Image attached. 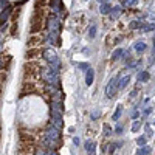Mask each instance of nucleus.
<instances>
[{"label":"nucleus","mask_w":155,"mask_h":155,"mask_svg":"<svg viewBox=\"0 0 155 155\" xmlns=\"http://www.w3.org/2000/svg\"><path fill=\"white\" fill-rule=\"evenodd\" d=\"M41 30H42L41 20H36V19H34V25H33V28H31V33H37V31H41Z\"/></svg>","instance_id":"obj_17"},{"label":"nucleus","mask_w":155,"mask_h":155,"mask_svg":"<svg viewBox=\"0 0 155 155\" xmlns=\"http://www.w3.org/2000/svg\"><path fill=\"white\" fill-rule=\"evenodd\" d=\"M98 116H99V110H93L92 112V118L95 120V118H98Z\"/></svg>","instance_id":"obj_29"},{"label":"nucleus","mask_w":155,"mask_h":155,"mask_svg":"<svg viewBox=\"0 0 155 155\" xmlns=\"http://www.w3.org/2000/svg\"><path fill=\"white\" fill-rule=\"evenodd\" d=\"M141 126H143V123H141L140 120L134 121V124H132V132H138L140 129H141Z\"/></svg>","instance_id":"obj_19"},{"label":"nucleus","mask_w":155,"mask_h":155,"mask_svg":"<svg viewBox=\"0 0 155 155\" xmlns=\"http://www.w3.org/2000/svg\"><path fill=\"white\" fill-rule=\"evenodd\" d=\"M99 2H101V3H102V2H104V0H99Z\"/></svg>","instance_id":"obj_34"},{"label":"nucleus","mask_w":155,"mask_h":155,"mask_svg":"<svg viewBox=\"0 0 155 155\" xmlns=\"http://www.w3.org/2000/svg\"><path fill=\"white\" fill-rule=\"evenodd\" d=\"M104 132H106V135H112V129L107 124H104Z\"/></svg>","instance_id":"obj_27"},{"label":"nucleus","mask_w":155,"mask_h":155,"mask_svg":"<svg viewBox=\"0 0 155 155\" xmlns=\"http://www.w3.org/2000/svg\"><path fill=\"white\" fill-rule=\"evenodd\" d=\"M143 28V31H152L153 30V23H147V25H144V27H141Z\"/></svg>","instance_id":"obj_24"},{"label":"nucleus","mask_w":155,"mask_h":155,"mask_svg":"<svg viewBox=\"0 0 155 155\" xmlns=\"http://www.w3.org/2000/svg\"><path fill=\"white\" fill-rule=\"evenodd\" d=\"M118 84V79L116 78H112V79L109 81V84H107V87H106V96L107 98H115V93H116V85Z\"/></svg>","instance_id":"obj_5"},{"label":"nucleus","mask_w":155,"mask_h":155,"mask_svg":"<svg viewBox=\"0 0 155 155\" xmlns=\"http://www.w3.org/2000/svg\"><path fill=\"white\" fill-rule=\"evenodd\" d=\"M121 130H123V127H121V126H116V129H115V132H116V134H120Z\"/></svg>","instance_id":"obj_30"},{"label":"nucleus","mask_w":155,"mask_h":155,"mask_svg":"<svg viewBox=\"0 0 155 155\" xmlns=\"http://www.w3.org/2000/svg\"><path fill=\"white\" fill-rule=\"evenodd\" d=\"M93 79H95V71L90 68V70H87V74H85V84L87 85H92L93 84Z\"/></svg>","instance_id":"obj_7"},{"label":"nucleus","mask_w":155,"mask_h":155,"mask_svg":"<svg viewBox=\"0 0 155 155\" xmlns=\"http://www.w3.org/2000/svg\"><path fill=\"white\" fill-rule=\"evenodd\" d=\"M78 67H79V68H82V70H90L88 64H78Z\"/></svg>","instance_id":"obj_28"},{"label":"nucleus","mask_w":155,"mask_h":155,"mask_svg":"<svg viewBox=\"0 0 155 155\" xmlns=\"http://www.w3.org/2000/svg\"><path fill=\"white\" fill-rule=\"evenodd\" d=\"M132 116H134V118H137V116H138V112H137V110H134V112H132Z\"/></svg>","instance_id":"obj_31"},{"label":"nucleus","mask_w":155,"mask_h":155,"mask_svg":"<svg viewBox=\"0 0 155 155\" xmlns=\"http://www.w3.org/2000/svg\"><path fill=\"white\" fill-rule=\"evenodd\" d=\"M41 54V50H36V48H31V50H28L27 51V59L30 61V59H34L36 56H39Z\"/></svg>","instance_id":"obj_12"},{"label":"nucleus","mask_w":155,"mask_h":155,"mask_svg":"<svg viewBox=\"0 0 155 155\" xmlns=\"http://www.w3.org/2000/svg\"><path fill=\"white\" fill-rule=\"evenodd\" d=\"M0 6H2V11L8 8V2H6V0H0Z\"/></svg>","instance_id":"obj_26"},{"label":"nucleus","mask_w":155,"mask_h":155,"mask_svg":"<svg viewBox=\"0 0 155 155\" xmlns=\"http://www.w3.org/2000/svg\"><path fill=\"white\" fill-rule=\"evenodd\" d=\"M47 3V0H39V5H45Z\"/></svg>","instance_id":"obj_32"},{"label":"nucleus","mask_w":155,"mask_h":155,"mask_svg":"<svg viewBox=\"0 0 155 155\" xmlns=\"http://www.w3.org/2000/svg\"><path fill=\"white\" fill-rule=\"evenodd\" d=\"M50 155H59L56 150H50Z\"/></svg>","instance_id":"obj_33"},{"label":"nucleus","mask_w":155,"mask_h":155,"mask_svg":"<svg viewBox=\"0 0 155 155\" xmlns=\"http://www.w3.org/2000/svg\"><path fill=\"white\" fill-rule=\"evenodd\" d=\"M134 48H135V51H138V53H143V51L146 50V44L144 42H135L134 44Z\"/></svg>","instance_id":"obj_14"},{"label":"nucleus","mask_w":155,"mask_h":155,"mask_svg":"<svg viewBox=\"0 0 155 155\" xmlns=\"http://www.w3.org/2000/svg\"><path fill=\"white\" fill-rule=\"evenodd\" d=\"M121 14H123V8H121V6L112 8V12H110V17H112V19H118Z\"/></svg>","instance_id":"obj_8"},{"label":"nucleus","mask_w":155,"mask_h":155,"mask_svg":"<svg viewBox=\"0 0 155 155\" xmlns=\"http://www.w3.org/2000/svg\"><path fill=\"white\" fill-rule=\"evenodd\" d=\"M137 143H138L140 147H144V146H146V137H140V138L137 140Z\"/></svg>","instance_id":"obj_23"},{"label":"nucleus","mask_w":155,"mask_h":155,"mask_svg":"<svg viewBox=\"0 0 155 155\" xmlns=\"http://www.w3.org/2000/svg\"><path fill=\"white\" fill-rule=\"evenodd\" d=\"M149 79V71H140L138 73V82H146Z\"/></svg>","instance_id":"obj_15"},{"label":"nucleus","mask_w":155,"mask_h":155,"mask_svg":"<svg viewBox=\"0 0 155 155\" xmlns=\"http://www.w3.org/2000/svg\"><path fill=\"white\" fill-rule=\"evenodd\" d=\"M129 27H130V30H137V28H141V27H143V23L138 22V20H134L130 25H129Z\"/></svg>","instance_id":"obj_21"},{"label":"nucleus","mask_w":155,"mask_h":155,"mask_svg":"<svg viewBox=\"0 0 155 155\" xmlns=\"http://www.w3.org/2000/svg\"><path fill=\"white\" fill-rule=\"evenodd\" d=\"M150 153V147L149 146H144V147H140L138 149V153L137 155H149Z\"/></svg>","instance_id":"obj_18"},{"label":"nucleus","mask_w":155,"mask_h":155,"mask_svg":"<svg viewBox=\"0 0 155 155\" xmlns=\"http://www.w3.org/2000/svg\"><path fill=\"white\" fill-rule=\"evenodd\" d=\"M45 138L50 140V141H53V143H56L59 146V141H61V130L59 129H56L54 126H50L47 129V132H45Z\"/></svg>","instance_id":"obj_4"},{"label":"nucleus","mask_w":155,"mask_h":155,"mask_svg":"<svg viewBox=\"0 0 155 155\" xmlns=\"http://www.w3.org/2000/svg\"><path fill=\"white\" fill-rule=\"evenodd\" d=\"M34 155H50V150H45L44 147H36Z\"/></svg>","instance_id":"obj_20"},{"label":"nucleus","mask_w":155,"mask_h":155,"mask_svg":"<svg viewBox=\"0 0 155 155\" xmlns=\"http://www.w3.org/2000/svg\"><path fill=\"white\" fill-rule=\"evenodd\" d=\"M124 56V50L123 48H118V50H115L113 53H112V59L113 61H118V59H121Z\"/></svg>","instance_id":"obj_13"},{"label":"nucleus","mask_w":155,"mask_h":155,"mask_svg":"<svg viewBox=\"0 0 155 155\" xmlns=\"http://www.w3.org/2000/svg\"><path fill=\"white\" fill-rule=\"evenodd\" d=\"M99 12L101 14H110L112 12V5L110 3H102L101 8H99Z\"/></svg>","instance_id":"obj_11"},{"label":"nucleus","mask_w":155,"mask_h":155,"mask_svg":"<svg viewBox=\"0 0 155 155\" xmlns=\"http://www.w3.org/2000/svg\"><path fill=\"white\" fill-rule=\"evenodd\" d=\"M95 36H96V27H95V25H92V27L88 28V37L93 39Z\"/></svg>","instance_id":"obj_22"},{"label":"nucleus","mask_w":155,"mask_h":155,"mask_svg":"<svg viewBox=\"0 0 155 155\" xmlns=\"http://www.w3.org/2000/svg\"><path fill=\"white\" fill-rule=\"evenodd\" d=\"M95 147H96L95 141H92V140H87V141H85V150H87L88 153H93V152H95Z\"/></svg>","instance_id":"obj_9"},{"label":"nucleus","mask_w":155,"mask_h":155,"mask_svg":"<svg viewBox=\"0 0 155 155\" xmlns=\"http://www.w3.org/2000/svg\"><path fill=\"white\" fill-rule=\"evenodd\" d=\"M47 28L50 31V41L51 42H58V36L61 31V20L58 17H50L47 22Z\"/></svg>","instance_id":"obj_2"},{"label":"nucleus","mask_w":155,"mask_h":155,"mask_svg":"<svg viewBox=\"0 0 155 155\" xmlns=\"http://www.w3.org/2000/svg\"><path fill=\"white\" fill-rule=\"evenodd\" d=\"M11 11H12L11 6H8L6 9L2 11V16H0V20H2V23H5V22L8 20V17H9V14H11Z\"/></svg>","instance_id":"obj_10"},{"label":"nucleus","mask_w":155,"mask_h":155,"mask_svg":"<svg viewBox=\"0 0 155 155\" xmlns=\"http://www.w3.org/2000/svg\"><path fill=\"white\" fill-rule=\"evenodd\" d=\"M129 81H130V76H129V74H124V76L121 78V79L118 81V88H120V90L126 88V87H127V84H129Z\"/></svg>","instance_id":"obj_6"},{"label":"nucleus","mask_w":155,"mask_h":155,"mask_svg":"<svg viewBox=\"0 0 155 155\" xmlns=\"http://www.w3.org/2000/svg\"><path fill=\"white\" fill-rule=\"evenodd\" d=\"M41 76H42V79H44L48 85L59 87V76H58V71L51 70V68H42V70H41Z\"/></svg>","instance_id":"obj_3"},{"label":"nucleus","mask_w":155,"mask_h":155,"mask_svg":"<svg viewBox=\"0 0 155 155\" xmlns=\"http://www.w3.org/2000/svg\"><path fill=\"white\" fill-rule=\"evenodd\" d=\"M121 115H123V106H118V107H116V112H115V113H113V116H112L113 121H118Z\"/></svg>","instance_id":"obj_16"},{"label":"nucleus","mask_w":155,"mask_h":155,"mask_svg":"<svg viewBox=\"0 0 155 155\" xmlns=\"http://www.w3.org/2000/svg\"><path fill=\"white\" fill-rule=\"evenodd\" d=\"M137 2H138V0H124V5L126 6H134Z\"/></svg>","instance_id":"obj_25"},{"label":"nucleus","mask_w":155,"mask_h":155,"mask_svg":"<svg viewBox=\"0 0 155 155\" xmlns=\"http://www.w3.org/2000/svg\"><path fill=\"white\" fill-rule=\"evenodd\" d=\"M42 56H44V59L50 64V68H51V70H54V71L59 70L61 62H59L58 54H56V51H54L53 48H45V50L42 51Z\"/></svg>","instance_id":"obj_1"}]
</instances>
